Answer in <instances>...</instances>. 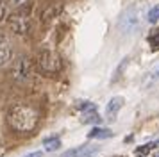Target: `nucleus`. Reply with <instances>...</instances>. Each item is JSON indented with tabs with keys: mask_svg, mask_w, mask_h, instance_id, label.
I'll list each match as a JSON object with an SVG mask.
<instances>
[{
	"mask_svg": "<svg viewBox=\"0 0 159 157\" xmlns=\"http://www.w3.org/2000/svg\"><path fill=\"white\" fill-rule=\"evenodd\" d=\"M36 121H38L36 111L27 105H16L9 113V123H11V127L15 128V130H20V132L32 130L34 125H36Z\"/></svg>",
	"mask_w": 159,
	"mask_h": 157,
	"instance_id": "obj_1",
	"label": "nucleus"
},
{
	"mask_svg": "<svg viewBox=\"0 0 159 157\" xmlns=\"http://www.w3.org/2000/svg\"><path fill=\"white\" fill-rule=\"evenodd\" d=\"M139 14L141 13H139L138 6H130L123 11V14L120 16V21H118L122 32H125V34L134 32V29H138V25H139Z\"/></svg>",
	"mask_w": 159,
	"mask_h": 157,
	"instance_id": "obj_2",
	"label": "nucleus"
},
{
	"mask_svg": "<svg viewBox=\"0 0 159 157\" xmlns=\"http://www.w3.org/2000/svg\"><path fill=\"white\" fill-rule=\"evenodd\" d=\"M38 66L45 73H56V71L61 70V59H59L57 54H54L50 50H45L38 57Z\"/></svg>",
	"mask_w": 159,
	"mask_h": 157,
	"instance_id": "obj_3",
	"label": "nucleus"
},
{
	"mask_svg": "<svg viewBox=\"0 0 159 157\" xmlns=\"http://www.w3.org/2000/svg\"><path fill=\"white\" fill-rule=\"evenodd\" d=\"M27 13H29V7H23L20 13H15L9 18V25L15 32H25L29 29V21H27Z\"/></svg>",
	"mask_w": 159,
	"mask_h": 157,
	"instance_id": "obj_4",
	"label": "nucleus"
},
{
	"mask_svg": "<svg viewBox=\"0 0 159 157\" xmlns=\"http://www.w3.org/2000/svg\"><path fill=\"white\" fill-rule=\"evenodd\" d=\"M13 73H15V78L16 80H20V82H23V80H27L30 75V63L27 57H18L15 63V68H13Z\"/></svg>",
	"mask_w": 159,
	"mask_h": 157,
	"instance_id": "obj_5",
	"label": "nucleus"
},
{
	"mask_svg": "<svg viewBox=\"0 0 159 157\" xmlns=\"http://www.w3.org/2000/svg\"><path fill=\"white\" fill-rule=\"evenodd\" d=\"M98 152H100L98 145H82L79 148H72L68 152H65L61 157H93Z\"/></svg>",
	"mask_w": 159,
	"mask_h": 157,
	"instance_id": "obj_6",
	"label": "nucleus"
},
{
	"mask_svg": "<svg viewBox=\"0 0 159 157\" xmlns=\"http://www.w3.org/2000/svg\"><path fill=\"white\" fill-rule=\"evenodd\" d=\"M11 59V45H9V39L4 34H0V66L9 63Z\"/></svg>",
	"mask_w": 159,
	"mask_h": 157,
	"instance_id": "obj_7",
	"label": "nucleus"
},
{
	"mask_svg": "<svg viewBox=\"0 0 159 157\" xmlns=\"http://www.w3.org/2000/svg\"><path fill=\"white\" fill-rule=\"evenodd\" d=\"M122 105H123V98L122 96H115V98H111L109 100V104H107V107H106V116H107L109 120H115L116 113L122 109Z\"/></svg>",
	"mask_w": 159,
	"mask_h": 157,
	"instance_id": "obj_8",
	"label": "nucleus"
},
{
	"mask_svg": "<svg viewBox=\"0 0 159 157\" xmlns=\"http://www.w3.org/2000/svg\"><path fill=\"white\" fill-rule=\"evenodd\" d=\"M159 80V63L154 64L150 70L147 71V75L143 78V87H150L152 84H156Z\"/></svg>",
	"mask_w": 159,
	"mask_h": 157,
	"instance_id": "obj_9",
	"label": "nucleus"
},
{
	"mask_svg": "<svg viewBox=\"0 0 159 157\" xmlns=\"http://www.w3.org/2000/svg\"><path fill=\"white\" fill-rule=\"evenodd\" d=\"M88 137H93V139L113 137V130H109V128H91V130L88 132Z\"/></svg>",
	"mask_w": 159,
	"mask_h": 157,
	"instance_id": "obj_10",
	"label": "nucleus"
},
{
	"mask_svg": "<svg viewBox=\"0 0 159 157\" xmlns=\"http://www.w3.org/2000/svg\"><path fill=\"white\" fill-rule=\"evenodd\" d=\"M102 118L95 111H86L82 113V123H100Z\"/></svg>",
	"mask_w": 159,
	"mask_h": 157,
	"instance_id": "obj_11",
	"label": "nucleus"
},
{
	"mask_svg": "<svg viewBox=\"0 0 159 157\" xmlns=\"http://www.w3.org/2000/svg\"><path fill=\"white\" fill-rule=\"evenodd\" d=\"M148 43H150L152 50H159V29H154L148 34Z\"/></svg>",
	"mask_w": 159,
	"mask_h": 157,
	"instance_id": "obj_12",
	"label": "nucleus"
},
{
	"mask_svg": "<svg viewBox=\"0 0 159 157\" xmlns=\"http://www.w3.org/2000/svg\"><path fill=\"white\" fill-rule=\"evenodd\" d=\"M43 145L48 152H54V150H57L61 146V141H59V137H50V139H45Z\"/></svg>",
	"mask_w": 159,
	"mask_h": 157,
	"instance_id": "obj_13",
	"label": "nucleus"
},
{
	"mask_svg": "<svg viewBox=\"0 0 159 157\" xmlns=\"http://www.w3.org/2000/svg\"><path fill=\"white\" fill-rule=\"evenodd\" d=\"M147 20L150 21V23H157L159 21V4L157 6H154L150 11L147 13Z\"/></svg>",
	"mask_w": 159,
	"mask_h": 157,
	"instance_id": "obj_14",
	"label": "nucleus"
},
{
	"mask_svg": "<svg viewBox=\"0 0 159 157\" xmlns=\"http://www.w3.org/2000/svg\"><path fill=\"white\" fill-rule=\"evenodd\" d=\"M154 146H156V143H147V145H143V146L136 148V154H141V155H145V154H148V152H150Z\"/></svg>",
	"mask_w": 159,
	"mask_h": 157,
	"instance_id": "obj_15",
	"label": "nucleus"
},
{
	"mask_svg": "<svg viewBox=\"0 0 159 157\" xmlns=\"http://www.w3.org/2000/svg\"><path fill=\"white\" fill-rule=\"evenodd\" d=\"M4 14H6V4H4V0H0V20L4 18Z\"/></svg>",
	"mask_w": 159,
	"mask_h": 157,
	"instance_id": "obj_16",
	"label": "nucleus"
},
{
	"mask_svg": "<svg viewBox=\"0 0 159 157\" xmlns=\"http://www.w3.org/2000/svg\"><path fill=\"white\" fill-rule=\"evenodd\" d=\"M43 154L41 152H34V154H29V155H25V157H41Z\"/></svg>",
	"mask_w": 159,
	"mask_h": 157,
	"instance_id": "obj_17",
	"label": "nucleus"
},
{
	"mask_svg": "<svg viewBox=\"0 0 159 157\" xmlns=\"http://www.w3.org/2000/svg\"><path fill=\"white\" fill-rule=\"evenodd\" d=\"M11 2H13V4H15V6H18V4H20V6H22L23 2H25V0H11Z\"/></svg>",
	"mask_w": 159,
	"mask_h": 157,
	"instance_id": "obj_18",
	"label": "nucleus"
},
{
	"mask_svg": "<svg viewBox=\"0 0 159 157\" xmlns=\"http://www.w3.org/2000/svg\"><path fill=\"white\" fill-rule=\"evenodd\" d=\"M152 157H159V152H154V155Z\"/></svg>",
	"mask_w": 159,
	"mask_h": 157,
	"instance_id": "obj_19",
	"label": "nucleus"
},
{
	"mask_svg": "<svg viewBox=\"0 0 159 157\" xmlns=\"http://www.w3.org/2000/svg\"><path fill=\"white\" fill-rule=\"evenodd\" d=\"M136 157H145V155H141V154H138V155Z\"/></svg>",
	"mask_w": 159,
	"mask_h": 157,
	"instance_id": "obj_20",
	"label": "nucleus"
}]
</instances>
